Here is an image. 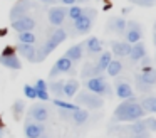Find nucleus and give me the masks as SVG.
Returning a JSON list of instances; mask_svg holds the SVG:
<instances>
[{"instance_id": "ea45409f", "label": "nucleus", "mask_w": 156, "mask_h": 138, "mask_svg": "<svg viewBox=\"0 0 156 138\" xmlns=\"http://www.w3.org/2000/svg\"><path fill=\"white\" fill-rule=\"evenodd\" d=\"M10 54H15V47H12V46H7L4 50H2V56H10Z\"/></svg>"}, {"instance_id": "c03bdc74", "label": "nucleus", "mask_w": 156, "mask_h": 138, "mask_svg": "<svg viewBox=\"0 0 156 138\" xmlns=\"http://www.w3.org/2000/svg\"><path fill=\"white\" fill-rule=\"evenodd\" d=\"M42 2H45V3H55V0H42Z\"/></svg>"}, {"instance_id": "37998d69", "label": "nucleus", "mask_w": 156, "mask_h": 138, "mask_svg": "<svg viewBox=\"0 0 156 138\" xmlns=\"http://www.w3.org/2000/svg\"><path fill=\"white\" fill-rule=\"evenodd\" d=\"M0 138H4V126L0 125Z\"/></svg>"}, {"instance_id": "9d476101", "label": "nucleus", "mask_w": 156, "mask_h": 138, "mask_svg": "<svg viewBox=\"0 0 156 138\" xmlns=\"http://www.w3.org/2000/svg\"><path fill=\"white\" fill-rule=\"evenodd\" d=\"M126 24H128V20L124 17H118V15L109 17L108 24H106V32H114L118 35H122L126 30Z\"/></svg>"}, {"instance_id": "423d86ee", "label": "nucleus", "mask_w": 156, "mask_h": 138, "mask_svg": "<svg viewBox=\"0 0 156 138\" xmlns=\"http://www.w3.org/2000/svg\"><path fill=\"white\" fill-rule=\"evenodd\" d=\"M124 40L129 44H136L141 40L143 37V27L139 22H136V20H128V24H126V30H124Z\"/></svg>"}, {"instance_id": "a18cd8bd", "label": "nucleus", "mask_w": 156, "mask_h": 138, "mask_svg": "<svg viewBox=\"0 0 156 138\" xmlns=\"http://www.w3.org/2000/svg\"><path fill=\"white\" fill-rule=\"evenodd\" d=\"M153 44L156 46V32H154V35H153Z\"/></svg>"}, {"instance_id": "c756f323", "label": "nucleus", "mask_w": 156, "mask_h": 138, "mask_svg": "<svg viewBox=\"0 0 156 138\" xmlns=\"http://www.w3.org/2000/svg\"><path fill=\"white\" fill-rule=\"evenodd\" d=\"M81 76H82V79H89V77H92V76H98L96 67L92 66V64L86 62L84 66H82V69H81Z\"/></svg>"}, {"instance_id": "a19ab883", "label": "nucleus", "mask_w": 156, "mask_h": 138, "mask_svg": "<svg viewBox=\"0 0 156 138\" xmlns=\"http://www.w3.org/2000/svg\"><path fill=\"white\" fill-rule=\"evenodd\" d=\"M62 3H64V5H76V3H77V0H61Z\"/></svg>"}, {"instance_id": "79ce46f5", "label": "nucleus", "mask_w": 156, "mask_h": 138, "mask_svg": "<svg viewBox=\"0 0 156 138\" xmlns=\"http://www.w3.org/2000/svg\"><path fill=\"white\" fill-rule=\"evenodd\" d=\"M37 138H51V136H49V135H47V133H45V131H44V133H42L41 136H37Z\"/></svg>"}, {"instance_id": "f8f14e48", "label": "nucleus", "mask_w": 156, "mask_h": 138, "mask_svg": "<svg viewBox=\"0 0 156 138\" xmlns=\"http://www.w3.org/2000/svg\"><path fill=\"white\" fill-rule=\"evenodd\" d=\"M24 131H25V138H37L45 131V128H44V123L30 121V118H29L24 125Z\"/></svg>"}, {"instance_id": "4be33fe9", "label": "nucleus", "mask_w": 156, "mask_h": 138, "mask_svg": "<svg viewBox=\"0 0 156 138\" xmlns=\"http://www.w3.org/2000/svg\"><path fill=\"white\" fill-rule=\"evenodd\" d=\"M111 59H112L111 52H106V50H102L101 56H99V59H98V62L94 64L98 76H99V74H102V73H106V67H108L109 62H111Z\"/></svg>"}, {"instance_id": "b1692460", "label": "nucleus", "mask_w": 156, "mask_h": 138, "mask_svg": "<svg viewBox=\"0 0 156 138\" xmlns=\"http://www.w3.org/2000/svg\"><path fill=\"white\" fill-rule=\"evenodd\" d=\"M87 118H89V113L86 110H82V108H77V110H74L71 113V120H72V123L74 125H84L86 121H87Z\"/></svg>"}, {"instance_id": "ddd939ff", "label": "nucleus", "mask_w": 156, "mask_h": 138, "mask_svg": "<svg viewBox=\"0 0 156 138\" xmlns=\"http://www.w3.org/2000/svg\"><path fill=\"white\" fill-rule=\"evenodd\" d=\"M55 49H57V44H55L51 37H47V40L44 42V46H42L41 49H37V52H35V61L34 62H42V61H45L49 54L54 52Z\"/></svg>"}, {"instance_id": "2f4dec72", "label": "nucleus", "mask_w": 156, "mask_h": 138, "mask_svg": "<svg viewBox=\"0 0 156 138\" xmlns=\"http://www.w3.org/2000/svg\"><path fill=\"white\" fill-rule=\"evenodd\" d=\"M17 40L22 44H34L35 42V35L32 32H19L17 34Z\"/></svg>"}, {"instance_id": "a878e982", "label": "nucleus", "mask_w": 156, "mask_h": 138, "mask_svg": "<svg viewBox=\"0 0 156 138\" xmlns=\"http://www.w3.org/2000/svg\"><path fill=\"white\" fill-rule=\"evenodd\" d=\"M62 88H64V81H55L52 79L51 83L47 84V91L49 93H52L55 98H62Z\"/></svg>"}, {"instance_id": "c9c22d12", "label": "nucleus", "mask_w": 156, "mask_h": 138, "mask_svg": "<svg viewBox=\"0 0 156 138\" xmlns=\"http://www.w3.org/2000/svg\"><path fill=\"white\" fill-rule=\"evenodd\" d=\"M144 125H146V130L154 133L156 131V118H144Z\"/></svg>"}, {"instance_id": "473e14b6", "label": "nucleus", "mask_w": 156, "mask_h": 138, "mask_svg": "<svg viewBox=\"0 0 156 138\" xmlns=\"http://www.w3.org/2000/svg\"><path fill=\"white\" fill-rule=\"evenodd\" d=\"M24 110H25V103L22 99H17L14 103V106H12V113H14L15 118H20L22 113H24Z\"/></svg>"}, {"instance_id": "de8ad7c7", "label": "nucleus", "mask_w": 156, "mask_h": 138, "mask_svg": "<svg viewBox=\"0 0 156 138\" xmlns=\"http://www.w3.org/2000/svg\"><path fill=\"white\" fill-rule=\"evenodd\" d=\"M154 32H156V22H154Z\"/></svg>"}, {"instance_id": "e433bc0d", "label": "nucleus", "mask_w": 156, "mask_h": 138, "mask_svg": "<svg viewBox=\"0 0 156 138\" xmlns=\"http://www.w3.org/2000/svg\"><path fill=\"white\" fill-rule=\"evenodd\" d=\"M128 2L134 3V5H138V7H146V9L154 5V0H128Z\"/></svg>"}, {"instance_id": "f257e3e1", "label": "nucleus", "mask_w": 156, "mask_h": 138, "mask_svg": "<svg viewBox=\"0 0 156 138\" xmlns=\"http://www.w3.org/2000/svg\"><path fill=\"white\" fill-rule=\"evenodd\" d=\"M146 111L141 108V104L138 103L134 96L128 98V99H122V103L119 104L114 110V121H134L139 118H144Z\"/></svg>"}, {"instance_id": "72a5a7b5", "label": "nucleus", "mask_w": 156, "mask_h": 138, "mask_svg": "<svg viewBox=\"0 0 156 138\" xmlns=\"http://www.w3.org/2000/svg\"><path fill=\"white\" fill-rule=\"evenodd\" d=\"M54 104L57 108H62V110H71V111H74V110H77V104H72V103H67V101H62L61 98H55L54 99Z\"/></svg>"}, {"instance_id": "6e6552de", "label": "nucleus", "mask_w": 156, "mask_h": 138, "mask_svg": "<svg viewBox=\"0 0 156 138\" xmlns=\"http://www.w3.org/2000/svg\"><path fill=\"white\" fill-rule=\"evenodd\" d=\"M10 25L17 34L19 32H32V29L35 27V19L30 15H24V17H20V19L12 20Z\"/></svg>"}, {"instance_id": "49530a36", "label": "nucleus", "mask_w": 156, "mask_h": 138, "mask_svg": "<svg viewBox=\"0 0 156 138\" xmlns=\"http://www.w3.org/2000/svg\"><path fill=\"white\" fill-rule=\"evenodd\" d=\"M77 2H89V0H77Z\"/></svg>"}, {"instance_id": "9b49d317", "label": "nucleus", "mask_w": 156, "mask_h": 138, "mask_svg": "<svg viewBox=\"0 0 156 138\" xmlns=\"http://www.w3.org/2000/svg\"><path fill=\"white\" fill-rule=\"evenodd\" d=\"M72 61L67 59V57L62 56L61 59H57L54 62V66H52V69L49 71V77H55L59 76V74H64V73H69V71L72 69Z\"/></svg>"}, {"instance_id": "dca6fc26", "label": "nucleus", "mask_w": 156, "mask_h": 138, "mask_svg": "<svg viewBox=\"0 0 156 138\" xmlns=\"http://www.w3.org/2000/svg\"><path fill=\"white\" fill-rule=\"evenodd\" d=\"M15 52H19L22 57H25L27 61L34 62L37 49H35L34 44H22V42H17V46H15Z\"/></svg>"}, {"instance_id": "cd10ccee", "label": "nucleus", "mask_w": 156, "mask_h": 138, "mask_svg": "<svg viewBox=\"0 0 156 138\" xmlns=\"http://www.w3.org/2000/svg\"><path fill=\"white\" fill-rule=\"evenodd\" d=\"M122 71V62L118 59H111V62L108 64V67H106V73L109 74V76H118L119 73Z\"/></svg>"}, {"instance_id": "8fccbe9b", "label": "nucleus", "mask_w": 156, "mask_h": 138, "mask_svg": "<svg viewBox=\"0 0 156 138\" xmlns=\"http://www.w3.org/2000/svg\"><path fill=\"white\" fill-rule=\"evenodd\" d=\"M154 104H156V96H154Z\"/></svg>"}, {"instance_id": "09e8293b", "label": "nucleus", "mask_w": 156, "mask_h": 138, "mask_svg": "<svg viewBox=\"0 0 156 138\" xmlns=\"http://www.w3.org/2000/svg\"><path fill=\"white\" fill-rule=\"evenodd\" d=\"M0 125H2V116H0Z\"/></svg>"}, {"instance_id": "f704fd0d", "label": "nucleus", "mask_w": 156, "mask_h": 138, "mask_svg": "<svg viewBox=\"0 0 156 138\" xmlns=\"http://www.w3.org/2000/svg\"><path fill=\"white\" fill-rule=\"evenodd\" d=\"M24 94L27 98H30V99H35L37 98V93H35V88L30 86V84H25L24 86Z\"/></svg>"}, {"instance_id": "4c0bfd02", "label": "nucleus", "mask_w": 156, "mask_h": 138, "mask_svg": "<svg viewBox=\"0 0 156 138\" xmlns=\"http://www.w3.org/2000/svg\"><path fill=\"white\" fill-rule=\"evenodd\" d=\"M71 110H62V108H59V114H61L62 118H66V120H71Z\"/></svg>"}, {"instance_id": "7c9ffc66", "label": "nucleus", "mask_w": 156, "mask_h": 138, "mask_svg": "<svg viewBox=\"0 0 156 138\" xmlns=\"http://www.w3.org/2000/svg\"><path fill=\"white\" fill-rule=\"evenodd\" d=\"M82 12H84V9H82V7H79V5H69L67 7V17L71 20H76L77 17H81Z\"/></svg>"}, {"instance_id": "5701e85b", "label": "nucleus", "mask_w": 156, "mask_h": 138, "mask_svg": "<svg viewBox=\"0 0 156 138\" xmlns=\"http://www.w3.org/2000/svg\"><path fill=\"white\" fill-rule=\"evenodd\" d=\"M79 89V83L76 79H69V81H64V88H62V96L71 99Z\"/></svg>"}, {"instance_id": "a211bd4d", "label": "nucleus", "mask_w": 156, "mask_h": 138, "mask_svg": "<svg viewBox=\"0 0 156 138\" xmlns=\"http://www.w3.org/2000/svg\"><path fill=\"white\" fill-rule=\"evenodd\" d=\"M84 49L87 50L89 56H94V54H99L102 52V42L98 39V37H89L86 42H82Z\"/></svg>"}, {"instance_id": "4468645a", "label": "nucleus", "mask_w": 156, "mask_h": 138, "mask_svg": "<svg viewBox=\"0 0 156 138\" xmlns=\"http://www.w3.org/2000/svg\"><path fill=\"white\" fill-rule=\"evenodd\" d=\"M131 46L133 44L126 42V40H112L111 42V50L114 56L118 57H128L131 52Z\"/></svg>"}, {"instance_id": "f3484780", "label": "nucleus", "mask_w": 156, "mask_h": 138, "mask_svg": "<svg viewBox=\"0 0 156 138\" xmlns=\"http://www.w3.org/2000/svg\"><path fill=\"white\" fill-rule=\"evenodd\" d=\"M0 64L7 67V69H14V71H19L22 67V62L17 57V54H10V56H2L0 54Z\"/></svg>"}, {"instance_id": "393cba45", "label": "nucleus", "mask_w": 156, "mask_h": 138, "mask_svg": "<svg viewBox=\"0 0 156 138\" xmlns=\"http://www.w3.org/2000/svg\"><path fill=\"white\" fill-rule=\"evenodd\" d=\"M35 93H37V98H41L42 101H47L49 99V91H47V83L44 79H37L35 83Z\"/></svg>"}, {"instance_id": "7ed1b4c3", "label": "nucleus", "mask_w": 156, "mask_h": 138, "mask_svg": "<svg viewBox=\"0 0 156 138\" xmlns=\"http://www.w3.org/2000/svg\"><path fill=\"white\" fill-rule=\"evenodd\" d=\"M84 88L87 91H91V93L102 96V98L111 96V86L108 84V81L104 79L102 74H99V76H92V77H89V79H86Z\"/></svg>"}, {"instance_id": "20e7f679", "label": "nucleus", "mask_w": 156, "mask_h": 138, "mask_svg": "<svg viewBox=\"0 0 156 138\" xmlns=\"http://www.w3.org/2000/svg\"><path fill=\"white\" fill-rule=\"evenodd\" d=\"M76 103L77 106H86L91 108V110H99V108L104 106V98L94 94L91 91H82V93H76Z\"/></svg>"}, {"instance_id": "aec40b11", "label": "nucleus", "mask_w": 156, "mask_h": 138, "mask_svg": "<svg viewBox=\"0 0 156 138\" xmlns=\"http://www.w3.org/2000/svg\"><path fill=\"white\" fill-rule=\"evenodd\" d=\"M144 56H146V46L139 40V42H136V44L131 46V52H129L128 57L133 61V62H138V61H141Z\"/></svg>"}, {"instance_id": "58836bf2", "label": "nucleus", "mask_w": 156, "mask_h": 138, "mask_svg": "<svg viewBox=\"0 0 156 138\" xmlns=\"http://www.w3.org/2000/svg\"><path fill=\"white\" fill-rule=\"evenodd\" d=\"M133 138H149V131H138V133H131Z\"/></svg>"}, {"instance_id": "412c9836", "label": "nucleus", "mask_w": 156, "mask_h": 138, "mask_svg": "<svg viewBox=\"0 0 156 138\" xmlns=\"http://www.w3.org/2000/svg\"><path fill=\"white\" fill-rule=\"evenodd\" d=\"M116 96L121 98V99H128V98L134 96V94H133V88L129 86V83H126V81H118V83H116Z\"/></svg>"}, {"instance_id": "c85d7f7f", "label": "nucleus", "mask_w": 156, "mask_h": 138, "mask_svg": "<svg viewBox=\"0 0 156 138\" xmlns=\"http://www.w3.org/2000/svg\"><path fill=\"white\" fill-rule=\"evenodd\" d=\"M141 108L146 111V113H156V104H154V96H146L143 98L141 103Z\"/></svg>"}, {"instance_id": "2eb2a0df", "label": "nucleus", "mask_w": 156, "mask_h": 138, "mask_svg": "<svg viewBox=\"0 0 156 138\" xmlns=\"http://www.w3.org/2000/svg\"><path fill=\"white\" fill-rule=\"evenodd\" d=\"M29 118H32L34 121H39V123H44L49 118V110L44 104H34L29 111Z\"/></svg>"}, {"instance_id": "1a4fd4ad", "label": "nucleus", "mask_w": 156, "mask_h": 138, "mask_svg": "<svg viewBox=\"0 0 156 138\" xmlns=\"http://www.w3.org/2000/svg\"><path fill=\"white\" fill-rule=\"evenodd\" d=\"M30 9H32V5H30L29 0H19V2H15L10 9V13H9L10 22L15 19H20V17H24V15H29Z\"/></svg>"}, {"instance_id": "f03ea898", "label": "nucleus", "mask_w": 156, "mask_h": 138, "mask_svg": "<svg viewBox=\"0 0 156 138\" xmlns=\"http://www.w3.org/2000/svg\"><path fill=\"white\" fill-rule=\"evenodd\" d=\"M98 17V10L96 9H84V12H82L81 17H77L76 20H72V27H74L76 34H81V35H84V34H87L89 30L92 29V24H94V19Z\"/></svg>"}, {"instance_id": "0eeeda50", "label": "nucleus", "mask_w": 156, "mask_h": 138, "mask_svg": "<svg viewBox=\"0 0 156 138\" xmlns=\"http://www.w3.org/2000/svg\"><path fill=\"white\" fill-rule=\"evenodd\" d=\"M49 15V22L54 27H61L64 24L66 17H67V7L64 5H52L47 12Z\"/></svg>"}, {"instance_id": "bb28decb", "label": "nucleus", "mask_w": 156, "mask_h": 138, "mask_svg": "<svg viewBox=\"0 0 156 138\" xmlns=\"http://www.w3.org/2000/svg\"><path fill=\"white\" fill-rule=\"evenodd\" d=\"M49 37H51V39L54 40L55 44H57V46H61V44L64 42L66 39H67V32H66V30L62 29V27H55V29L52 30V34H51Z\"/></svg>"}, {"instance_id": "6ab92c4d", "label": "nucleus", "mask_w": 156, "mask_h": 138, "mask_svg": "<svg viewBox=\"0 0 156 138\" xmlns=\"http://www.w3.org/2000/svg\"><path fill=\"white\" fill-rule=\"evenodd\" d=\"M82 54H84V46H82V42H79V44H76V46L69 47L64 52V57L71 59L72 62H77V61L82 59Z\"/></svg>"}, {"instance_id": "39448f33", "label": "nucleus", "mask_w": 156, "mask_h": 138, "mask_svg": "<svg viewBox=\"0 0 156 138\" xmlns=\"http://www.w3.org/2000/svg\"><path fill=\"white\" fill-rule=\"evenodd\" d=\"M154 84H156V69L154 67L146 66L139 74H136V86H138L139 91H148Z\"/></svg>"}]
</instances>
